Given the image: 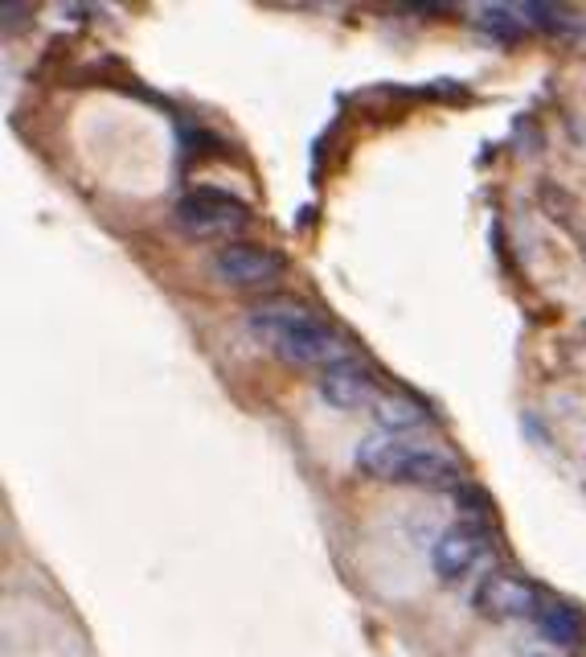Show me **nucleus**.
Segmentation results:
<instances>
[{"mask_svg": "<svg viewBox=\"0 0 586 657\" xmlns=\"http://www.w3.org/2000/svg\"><path fill=\"white\" fill-rule=\"evenodd\" d=\"M246 333L255 337L263 350H271L279 362L300 365V370H337L353 365V350L337 329L320 321L316 312L291 300H267L246 312Z\"/></svg>", "mask_w": 586, "mask_h": 657, "instance_id": "obj_1", "label": "nucleus"}, {"mask_svg": "<svg viewBox=\"0 0 586 657\" xmlns=\"http://www.w3.org/2000/svg\"><path fill=\"white\" fill-rule=\"evenodd\" d=\"M358 468L365 477L394 485H418V489H459L464 473L447 453L427 448L411 436L373 432L358 444Z\"/></svg>", "mask_w": 586, "mask_h": 657, "instance_id": "obj_2", "label": "nucleus"}, {"mask_svg": "<svg viewBox=\"0 0 586 657\" xmlns=\"http://www.w3.org/2000/svg\"><path fill=\"white\" fill-rule=\"evenodd\" d=\"M172 222L181 226L193 239H214V234H238L243 226H251V205L243 198H234L226 190H210V186H198L189 190L177 210H172Z\"/></svg>", "mask_w": 586, "mask_h": 657, "instance_id": "obj_3", "label": "nucleus"}, {"mask_svg": "<svg viewBox=\"0 0 586 657\" xmlns=\"http://www.w3.org/2000/svg\"><path fill=\"white\" fill-rule=\"evenodd\" d=\"M210 272H214L226 288H263V284H271L279 272H284V255L271 247H263V243H226V247L217 251L214 259H210Z\"/></svg>", "mask_w": 586, "mask_h": 657, "instance_id": "obj_4", "label": "nucleus"}, {"mask_svg": "<svg viewBox=\"0 0 586 657\" xmlns=\"http://www.w3.org/2000/svg\"><path fill=\"white\" fill-rule=\"evenodd\" d=\"M542 587L516 575V571H488L476 587V608L488 621H516V616H537L542 608Z\"/></svg>", "mask_w": 586, "mask_h": 657, "instance_id": "obj_5", "label": "nucleus"}, {"mask_svg": "<svg viewBox=\"0 0 586 657\" xmlns=\"http://www.w3.org/2000/svg\"><path fill=\"white\" fill-rule=\"evenodd\" d=\"M488 555V539L484 530H476V526H451L444 539L430 547V571L444 580V584H456L464 580L468 571Z\"/></svg>", "mask_w": 586, "mask_h": 657, "instance_id": "obj_6", "label": "nucleus"}, {"mask_svg": "<svg viewBox=\"0 0 586 657\" xmlns=\"http://www.w3.org/2000/svg\"><path fill=\"white\" fill-rule=\"evenodd\" d=\"M382 386L361 370L358 362L353 365H337L329 374H320V399L329 403V407H341V411H361V407H377V399H382Z\"/></svg>", "mask_w": 586, "mask_h": 657, "instance_id": "obj_7", "label": "nucleus"}, {"mask_svg": "<svg viewBox=\"0 0 586 657\" xmlns=\"http://www.w3.org/2000/svg\"><path fill=\"white\" fill-rule=\"evenodd\" d=\"M533 625L542 628L545 642L558 645V649H583L586 645V616L578 608H571L566 600H542Z\"/></svg>", "mask_w": 586, "mask_h": 657, "instance_id": "obj_8", "label": "nucleus"}, {"mask_svg": "<svg viewBox=\"0 0 586 657\" xmlns=\"http://www.w3.org/2000/svg\"><path fill=\"white\" fill-rule=\"evenodd\" d=\"M373 420H377L382 432H390V436H406V432H418V427L430 424V411L423 407L418 399H411V394L386 391L377 399V407H373Z\"/></svg>", "mask_w": 586, "mask_h": 657, "instance_id": "obj_9", "label": "nucleus"}, {"mask_svg": "<svg viewBox=\"0 0 586 657\" xmlns=\"http://www.w3.org/2000/svg\"><path fill=\"white\" fill-rule=\"evenodd\" d=\"M456 506H459V513L468 518V526H476V530H488V526H492V501L484 497L480 485H459Z\"/></svg>", "mask_w": 586, "mask_h": 657, "instance_id": "obj_10", "label": "nucleus"}, {"mask_svg": "<svg viewBox=\"0 0 586 657\" xmlns=\"http://www.w3.org/2000/svg\"><path fill=\"white\" fill-rule=\"evenodd\" d=\"M480 21H484V30H488V33H497V38H509V42H516L521 33L530 30V25L521 21V9H504V4L480 9Z\"/></svg>", "mask_w": 586, "mask_h": 657, "instance_id": "obj_11", "label": "nucleus"}, {"mask_svg": "<svg viewBox=\"0 0 586 657\" xmlns=\"http://www.w3.org/2000/svg\"><path fill=\"white\" fill-rule=\"evenodd\" d=\"M574 657H586V654H574Z\"/></svg>", "mask_w": 586, "mask_h": 657, "instance_id": "obj_12", "label": "nucleus"}]
</instances>
